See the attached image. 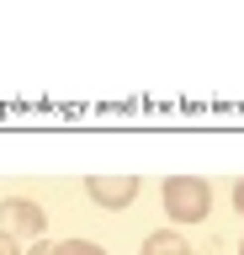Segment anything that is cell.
<instances>
[{"instance_id": "cell-1", "label": "cell", "mask_w": 244, "mask_h": 255, "mask_svg": "<svg viewBox=\"0 0 244 255\" xmlns=\"http://www.w3.org/2000/svg\"><path fill=\"white\" fill-rule=\"evenodd\" d=\"M160 202H164L170 229H186V223H202L212 213V186L202 181V175H164Z\"/></svg>"}, {"instance_id": "cell-2", "label": "cell", "mask_w": 244, "mask_h": 255, "mask_svg": "<svg viewBox=\"0 0 244 255\" xmlns=\"http://www.w3.org/2000/svg\"><path fill=\"white\" fill-rule=\"evenodd\" d=\"M43 229H48V213L32 202V197H5L0 202V239H11V245H32V239H43Z\"/></svg>"}, {"instance_id": "cell-3", "label": "cell", "mask_w": 244, "mask_h": 255, "mask_svg": "<svg viewBox=\"0 0 244 255\" xmlns=\"http://www.w3.org/2000/svg\"><path fill=\"white\" fill-rule=\"evenodd\" d=\"M85 197L96 207H106V213H122V207L138 197V175L117 170V175H85Z\"/></svg>"}, {"instance_id": "cell-4", "label": "cell", "mask_w": 244, "mask_h": 255, "mask_svg": "<svg viewBox=\"0 0 244 255\" xmlns=\"http://www.w3.org/2000/svg\"><path fill=\"white\" fill-rule=\"evenodd\" d=\"M138 255H196V250H191V239L180 234V229H154Z\"/></svg>"}, {"instance_id": "cell-5", "label": "cell", "mask_w": 244, "mask_h": 255, "mask_svg": "<svg viewBox=\"0 0 244 255\" xmlns=\"http://www.w3.org/2000/svg\"><path fill=\"white\" fill-rule=\"evenodd\" d=\"M53 255H106V245H96V239L75 234V239H59V245H53Z\"/></svg>"}, {"instance_id": "cell-6", "label": "cell", "mask_w": 244, "mask_h": 255, "mask_svg": "<svg viewBox=\"0 0 244 255\" xmlns=\"http://www.w3.org/2000/svg\"><path fill=\"white\" fill-rule=\"evenodd\" d=\"M21 255H53V245H48V239H32V245H27Z\"/></svg>"}, {"instance_id": "cell-7", "label": "cell", "mask_w": 244, "mask_h": 255, "mask_svg": "<svg viewBox=\"0 0 244 255\" xmlns=\"http://www.w3.org/2000/svg\"><path fill=\"white\" fill-rule=\"evenodd\" d=\"M234 207H239V213H244V175H239V181H234Z\"/></svg>"}, {"instance_id": "cell-8", "label": "cell", "mask_w": 244, "mask_h": 255, "mask_svg": "<svg viewBox=\"0 0 244 255\" xmlns=\"http://www.w3.org/2000/svg\"><path fill=\"white\" fill-rule=\"evenodd\" d=\"M0 255H21V250H16V245H11V239H0Z\"/></svg>"}, {"instance_id": "cell-9", "label": "cell", "mask_w": 244, "mask_h": 255, "mask_svg": "<svg viewBox=\"0 0 244 255\" xmlns=\"http://www.w3.org/2000/svg\"><path fill=\"white\" fill-rule=\"evenodd\" d=\"M239 255H244V239H239Z\"/></svg>"}]
</instances>
